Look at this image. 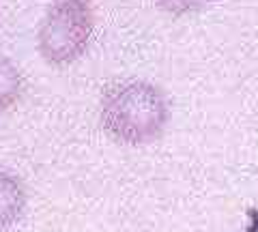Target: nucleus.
<instances>
[{"instance_id": "20e7f679", "label": "nucleus", "mask_w": 258, "mask_h": 232, "mask_svg": "<svg viewBox=\"0 0 258 232\" xmlns=\"http://www.w3.org/2000/svg\"><path fill=\"white\" fill-rule=\"evenodd\" d=\"M22 89L24 80L18 65L7 56H0V112H7L20 101Z\"/></svg>"}, {"instance_id": "f03ea898", "label": "nucleus", "mask_w": 258, "mask_h": 232, "mask_svg": "<svg viewBox=\"0 0 258 232\" xmlns=\"http://www.w3.org/2000/svg\"><path fill=\"white\" fill-rule=\"evenodd\" d=\"M95 30L88 0H54L37 28V50L47 65L64 67L86 54Z\"/></svg>"}, {"instance_id": "39448f33", "label": "nucleus", "mask_w": 258, "mask_h": 232, "mask_svg": "<svg viewBox=\"0 0 258 232\" xmlns=\"http://www.w3.org/2000/svg\"><path fill=\"white\" fill-rule=\"evenodd\" d=\"M159 11H164L172 18H183V15L203 11L205 7L213 5L215 0H153Z\"/></svg>"}, {"instance_id": "7ed1b4c3", "label": "nucleus", "mask_w": 258, "mask_h": 232, "mask_svg": "<svg viewBox=\"0 0 258 232\" xmlns=\"http://www.w3.org/2000/svg\"><path fill=\"white\" fill-rule=\"evenodd\" d=\"M28 206L26 187L15 172L0 168V232L20 223Z\"/></svg>"}, {"instance_id": "f257e3e1", "label": "nucleus", "mask_w": 258, "mask_h": 232, "mask_svg": "<svg viewBox=\"0 0 258 232\" xmlns=\"http://www.w3.org/2000/svg\"><path fill=\"white\" fill-rule=\"evenodd\" d=\"M170 121L166 93L149 80H123L103 93L99 123L125 146H147L164 135Z\"/></svg>"}]
</instances>
